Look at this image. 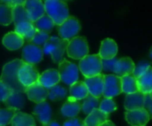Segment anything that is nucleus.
<instances>
[{
  "instance_id": "f257e3e1",
  "label": "nucleus",
  "mask_w": 152,
  "mask_h": 126,
  "mask_svg": "<svg viewBox=\"0 0 152 126\" xmlns=\"http://www.w3.org/2000/svg\"><path fill=\"white\" fill-rule=\"evenodd\" d=\"M22 64L23 62L21 61V59H15L5 64L2 70L0 82H2L12 91L25 93L26 88L21 85L18 78V73Z\"/></svg>"
},
{
  "instance_id": "f03ea898",
  "label": "nucleus",
  "mask_w": 152,
  "mask_h": 126,
  "mask_svg": "<svg viewBox=\"0 0 152 126\" xmlns=\"http://www.w3.org/2000/svg\"><path fill=\"white\" fill-rule=\"evenodd\" d=\"M44 4L45 14H47L57 26L62 24L69 17L67 2L60 0H46L44 2Z\"/></svg>"
},
{
  "instance_id": "7ed1b4c3",
  "label": "nucleus",
  "mask_w": 152,
  "mask_h": 126,
  "mask_svg": "<svg viewBox=\"0 0 152 126\" xmlns=\"http://www.w3.org/2000/svg\"><path fill=\"white\" fill-rule=\"evenodd\" d=\"M69 41L58 37H51L44 46L45 54L51 56L52 60L55 64H60L64 59V54L67 50Z\"/></svg>"
},
{
  "instance_id": "20e7f679",
  "label": "nucleus",
  "mask_w": 152,
  "mask_h": 126,
  "mask_svg": "<svg viewBox=\"0 0 152 126\" xmlns=\"http://www.w3.org/2000/svg\"><path fill=\"white\" fill-rule=\"evenodd\" d=\"M78 69L86 78L99 75L102 72V59L98 54L88 55L79 61Z\"/></svg>"
},
{
  "instance_id": "39448f33",
  "label": "nucleus",
  "mask_w": 152,
  "mask_h": 126,
  "mask_svg": "<svg viewBox=\"0 0 152 126\" xmlns=\"http://www.w3.org/2000/svg\"><path fill=\"white\" fill-rule=\"evenodd\" d=\"M67 55L69 57H71L76 60H81L89 53V46L86 39L85 37L77 36L69 41L67 47Z\"/></svg>"
},
{
  "instance_id": "423d86ee",
  "label": "nucleus",
  "mask_w": 152,
  "mask_h": 126,
  "mask_svg": "<svg viewBox=\"0 0 152 126\" xmlns=\"http://www.w3.org/2000/svg\"><path fill=\"white\" fill-rule=\"evenodd\" d=\"M58 72L60 74L61 81L64 82L66 85L71 86L75 82H78L79 79L78 65L68 61L65 58L59 64Z\"/></svg>"
},
{
  "instance_id": "0eeeda50",
  "label": "nucleus",
  "mask_w": 152,
  "mask_h": 126,
  "mask_svg": "<svg viewBox=\"0 0 152 126\" xmlns=\"http://www.w3.org/2000/svg\"><path fill=\"white\" fill-rule=\"evenodd\" d=\"M57 29L61 39L70 41L72 39L77 36L80 31L81 25L79 21L76 17L69 16L62 24L58 26Z\"/></svg>"
},
{
  "instance_id": "6e6552de",
  "label": "nucleus",
  "mask_w": 152,
  "mask_h": 126,
  "mask_svg": "<svg viewBox=\"0 0 152 126\" xmlns=\"http://www.w3.org/2000/svg\"><path fill=\"white\" fill-rule=\"evenodd\" d=\"M40 73L38 72V69L36 67V65L24 64L21 65V67L19 70L18 73V78L21 85L25 88H28L37 82H38Z\"/></svg>"
},
{
  "instance_id": "1a4fd4ad",
  "label": "nucleus",
  "mask_w": 152,
  "mask_h": 126,
  "mask_svg": "<svg viewBox=\"0 0 152 126\" xmlns=\"http://www.w3.org/2000/svg\"><path fill=\"white\" fill-rule=\"evenodd\" d=\"M121 93V78L116 74H104V99H113Z\"/></svg>"
},
{
  "instance_id": "9d476101",
  "label": "nucleus",
  "mask_w": 152,
  "mask_h": 126,
  "mask_svg": "<svg viewBox=\"0 0 152 126\" xmlns=\"http://www.w3.org/2000/svg\"><path fill=\"white\" fill-rule=\"evenodd\" d=\"M43 47H37L32 43L26 44L21 52V61L24 64L35 65L43 60Z\"/></svg>"
},
{
  "instance_id": "9b49d317",
  "label": "nucleus",
  "mask_w": 152,
  "mask_h": 126,
  "mask_svg": "<svg viewBox=\"0 0 152 126\" xmlns=\"http://www.w3.org/2000/svg\"><path fill=\"white\" fill-rule=\"evenodd\" d=\"M25 94L27 98L36 104H39L45 102L48 98L49 90L41 85L39 82H37L28 88H26Z\"/></svg>"
},
{
  "instance_id": "f8f14e48",
  "label": "nucleus",
  "mask_w": 152,
  "mask_h": 126,
  "mask_svg": "<svg viewBox=\"0 0 152 126\" xmlns=\"http://www.w3.org/2000/svg\"><path fill=\"white\" fill-rule=\"evenodd\" d=\"M23 6L31 22H35L37 20L45 14L44 2L40 0H27L24 2Z\"/></svg>"
},
{
  "instance_id": "ddd939ff",
  "label": "nucleus",
  "mask_w": 152,
  "mask_h": 126,
  "mask_svg": "<svg viewBox=\"0 0 152 126\" xmlns=\"http://www.w3.org/2000/svg\"><path fill=\"white\" fill-rule=\"evenodd\" d=\"M88 92L93 97L99 99L103 96V90H104V74L101 73L99 75H96L94 77L91 78H86L84 81Z\"/></svg>"
},
{
  "instance_id": "4468645a",
  "label": "nucleus",
  "mask_w": 152,
  "mask_h": 126,
  "mask_svg": "<svg viewBox=\"0 0 152 126\" xmlns=\"http://www.w3.org/2000/svg\"><path fill=\"white\" fill-rule=\"evenodd\" d=\"M125 118L131 126H146L151 120V117L144 107L133 111H126L125 113Z\"/></svg>"
},
{
  "instance_id": "2eb2a0df",
  "label": "nucleus",
  "mask_w": 152,
  "mask_h": 126,
  "mask_svg": "<svg viewBox=\"0 0 152 126\" xmlns=\"http://www.w3.org/2000/svg\"><path fill=\"white\" fill-rule=\"evenodd\" d=\"M32 114L43 126H47L52 121L53 111L50 105L46 101L37 104L33 109Z\"/></svg>"
},
{
  "instance_id": "dca6fc26",
  "label": "nucleus",
  "mask_w": 152,
  "mask_h": 126,
  "mask_svg": "<svg viewBox=\"0 0 152 126\" xmlns=\"http://www.w3.org/2000/svg\"><path fill=\"white\" fill-rule=\"evenodd\" d=\"M134 68H135V64L134 61L130 57L126 56V57L117 59L113 73L117 76L122 78L124 76L133 74Z\"/></svg>"
},
{
  "instance_id": "f3484780",
  "label": "nucleus",
  "mask_w": 152,
  "mask_h": 126,
  "mask_svg": "<svg viewBox=\"0 0 152 126\" xmlns=\"http://www.w3.org/2000/svg\"><path fill=\"white\" fill-rule=\"evenodd\" d=\"M118 52V47L115 40L112 39H105L102 41L99 50V56L102 60H109L116 58Z\"/></svg>"
},
{
  "instance_id": "a211bd4d",
  "label": "nucleus",
  "mask_w": 152,
  "mask_h": 126,
  "mask_svg": "<svg viewBox=\"0 0 152 126\" xmlns=\"http://www.w3.org/2000/svg\"><path fill=\"white\" fill-rule=\"evenodd\" d=\"M60 82H61L60 74L58 70L56 69L45 70L40 74L38 79V82L48 90L58 85Z\"/></svg>"
},
{
  "instance_id": "6ab92c4d",
  "label": "nucleus",
  "mask_w": 152,
  "mask_h": 126,
  "mask_svg": "<svg viewBox=\"0 0 152 126\" xmlns=\"http://www.w3.org/2000/svg\"><path fill=\"white\" fill-rule=\"evenodd\" d=\"M145 95L140 91L133 94H128L126 96L124 107L126 111H133L144 107Z\"/></svg>"
},
{
  "instance_id": "aec40b11",
  "label": "nucleus",
  "mask_w": 152,
  "mask_h": 126,
  "mask_svg": "<svg viewBox=\"0 0 152 126\" xmlns=\"http://www.w3.org/2000/svg\"><path fill=\"white\" fill-rule=\"evenodd\" d=\"M88 95H89V92H88V90L85 82L78 81L69 87L68 99L74 100V101L84 100Z\"/></svg>"
},
{
  "instance_id": "412c9836",
  "label": "nucleus",
  "mask_w": 152,
  "mask_h": 126,
  "mask_svg": "<svg viewBox=\"0 0 152 126\" xmlns=\"http://www.w3.org/2000/svg\"><path fill=\"white\" fill-rule=\"evenodd\" d=\"M3 45L9 50H18L24 45V39L15 31H10L3 38Z\"/></svg>"
},
{
  "instance_id": "4be33fe9",
  "label": "nucleus",
  "mask_w": 152,
  "mask_h": 126,
  "mask_svg": "<svg viewBox=\"0 0 152 126\" xmlns=\"http://www.w3.org/2000/svg\"><path fill=\"white\" fill-rule=\"evenodd\" d=\"M14 31L21 36L24 40H27L28 42H30L35 36V33L37 31L33 22L31 21H24L21 23H19L14 26Z\"/></svg>"
},
{
  "instance_id": "5701e85b",
  "label": "nucleus",
  "mask_w": 152,
  "mask_h": 126,
  "mask_svg": "<svg viewBox=\"0 0 152 126\" xmlns=\"http://www.w3.org/2000/svg\"><path fill=\"white\" fill-rule=\"evenodd\" d=\"M109 120V115L102 112L99 108L91 112L84 120L86 126H101Z\"/></svg>"
},
{
  "instance_id": "b1692460",
  "label": "nucleus",
  "mask_w": 152,
  "mask_h": 126,
  "mask_svg": "<svg viewBox=\"0 0 152 126\" xmlns=\"http://www.w3.org/2000/svg\"><path fill=\"white\" fill-rule=\"evenodd\" d=\"M138 90L144 95H149L152 91V66H150L147 72L137 79Z\"/></svg>"
},
{
  "instance_id": "393cba45",
  "label": "nucleus",
  "mask_w": 152,
  "mask_h": 126,
  "mask_svg": "<svg viewBox=\"0 0 152 126\" xmlns=\"http://www.w3.org/2000/svg\"><path fill=\"white\" fill-rule=\"evenodd\" d=\"M81 111V103L79 101L67 100L63 103L61 108V113L63 116L69 118L77 117V116Z\"/></svg>"
},
{
  "instance_id": "a878e982",
  "label": "nucleus",
  "mask_w": 152,
  "mask_h": 126,
  "mask_svg": "<svg viewBox=\"0 0 152 126\" xmlns=\"http://www.w3.org/2000/svg\"><path fill=\"white\" fill-rule=\"evenodd\" d=\"M4 103L8 108H13L16 110L21 109L25 106V93L13 91Z\"/></svg>"
},
{
  "instance_id": "bb28decb",
  "label": "nucleus",
  "mask_w": 152,
  "mask_h": 126,
  "mask_svg": "<svg viewBox=\"0 0 152 126\" xmlns=\"http://www.w3.org/2000/svg\"><path fill=\"white\" fill-rule=\"evenodd\" d=\"M121 86H122V92L126 93V95L136 93L139 91L137 79L133 74L122 77L121 78Z\"/></svg>"
},
{
  "instance_id": "cd10ccee",
  "label": "nucleus",
  "mask_w": 152,
  "mask_h": 126,
  "mask_svg": "<svg viewBox=\"0 0 152 126\" xmlns=\"http://www.w3.org/2000/svg\"><path fill=\"white\" fill-rule=\"evenodd\" d=\"M11 125L12 126H37L34 116L23 112H18L14 116Z\"/></svg>"
},
{
  "instance_id": "c85d7f7f",
  "label": "nucleus",
  "mask_w": 152,
  "mask_h": 126,
  "mask_svg": "<svg viewBox=\"0 0 152 126\" xmlns=\"http://www.w3.org/2000/svg\"><path fill=\"white\" fill-rule=\"evenodd\" d=\"M33 24L37 30L43 31V32H45L48 34H50V32H52V30L55 25L54 22L53 21V20L47 14H45L44 16L40 17L38 20H37L35 22H33Z\"/></svg>"
},
{
  "instance_id": "c756f323",
  "label": "nucleus",
  "mask_w": 152,
  "mask_h": 126,
  "mask_svg": "<svg viewBox=\"0 0 152 126\" xmlns=\"http://www.w3.org/2000/svg\"><path fill=\"white\" fill-rule=\"evenodd\" d=\"M100 99L93 97L92 95H88L81 103V110L84 114L89 115L91 112H93L94 109L99 108L100 107Z\"/></svg>"
},
{
  "instance_id": "7c9ffc66",
  "label": "nucleus",
  "mask_w": 152,
  "mask_h": 126,
  "mask_svg": "<svg viewBox=\"0 0 152 126\" xmlns=\"http://www.w3.org/2000/svg\"><path fill=\"white\" fill-rule=\"evenodd\" d=\"M68 93L69 92L65 87L58 84L49 90L48 98L52 101H61L67 98Z\"/></svg>"
},
{
  "instance_id": "2f4dec72",
  "label": "nucleus",
  "mask_w": 152,
  "mask_h": 126,
  "mask_svg": "<svg viewBox=\"0 0 152 126\" xmlns=\"http://www.w3.org/2000/svg\"><path fill=\"white\" fill-rule=\"evenodd\" d=\"M12 20L14 26L24 21H30L23 4H19L12 8Z\"/></svg>"
},
{
  "instance_id": "473e14b6",
  "label": "nucleus",
  "mask_w": 152,
  "mask_h": 126,
  "mask_svg": "<svg viewBox=\"0 0 152 126\" xmlns=\"http://www.w3.org/2000/svg\"><path fill=\"white\" fill-rule=\"evenodd\" d=\"M12 8L0 3V24L7 26L12 22Z\"/></svg>"
},
{
  "instance_id": "72a5a7b5",
  "label": "nucleus",
  "mask_w": 152,
  "mask_h": 126,
  "mask_svg": "<svg viewBox=\"0 0 152 126\" xmlns=\"http://www.w3.org/2000/svg\"><path fill=\"white\" fill-rule=\"evenodd\" d=\"M18 110L13 108H0V126H6L12 123Z\"/></svg>"
},
{
  "instance_id": "f704fd0d",
  "label": "nucleus",
  "mask_w": 152,
  "mask_h": 126,
  "mask_svg": "<svg viewBox=\"0 0 152 126\" xmlns=\"http://www.w3.org/2000/svg\"><path fill=\"white\" fill-rule=\"evenodd\" d=\"M99 109L102 112L110 116V113H112L118 109V106H117L116 102L113 100V99H103L100 102Z\"/></svg>"
},
{
  "instance_id": "c9c22d12",
  "label": "nucleus",
  "mask_w": 152,
  "mask_h": 126,
  "mask_svg": "<svg viewBox=\"0 0 152 126\" xmlns=\"http://www.w3.org/2000/svg\"><path fill=\"white\" fill-rule=\"evenodd\" d=\"M51 38L50 34L48 33H45V32H43V31H39V30H37L36 33H35V36L33 37L32 40L28 43H32L37 47H44L45 45V43L49 40V39Z\"/></svg>"
},
{
  "instance_id": "e433bc0d",
  "label": "nucleus",
  "mask_w": 152,
  "mask_h": 126,
  "mask_svg": "<svg viewBox=\"0 0 152 126\" xmlns=\"http://www.w3.org/2000/svg\"><path fill=\"white\" fill-rule=\"evenodd\" d=\"M150 66L151 65H150L149 63H146V62H141V63H139L137 65H135V68H134V71L133 73V75L136 79L140 78L142 74H144L147 72V70L149 69Z\"/></svg>"
},
{
  "instance_id": "4c0bfd02",
  "label": "nucleus",
  "mask_w": 152,
  "mask_h": 126,
  "mask_svg": "<svg viewBox=\"0 0 152 126\" xmlns=\"http://www.w3.org/2000/svg\"><path fill=\"white\" fill-rule=\"evenodd\" d=\"M13 91L5 86L2 82H0V101L4 102L12 93Z\"/></svg>"
},
{
  "instance_id": "58836bf2",
  "label": "nucleus",
  "mask_w": 152,
  "mask_h": 126,
  "mask_svg": "<svg viewBox=\"0 0 152 126\" xmlns=\"http://www.w3.org/2000/svg\"><path fill=\"white\" fill-rule=\"evenodd\" d=\"M62 126H86L84 120H82L79 117H74V118H69L67 121L64 122Z\"/></svg>"
},
{
  "instance_id": "ea45409f",
  "label": "nucleus",
  "mask_w": 152,
  "mask_h": 126,
  "mask_svg": "<svg viewBox=\"0 0 152 126\" xmlns=\"http://www.w3.org/2000/svg\"><path fill=\"white\" fill-rule=\"evenodd\" d=\"M116 62H117V58L109 59V60H102V70L113 72Z\"/></svg>"
},
{
  "instance_id": "a19ab883",
  "label": "nucleus",
  "mask_w": 152,
  "mask_h": 126,
  "mask_svg": "<svg viewBox=\"0 0 152 126\" xmlns=\"http://www.w3.org/2000/svg\"><path fill=\"white\" fill-rule=\"evenodd\" d=\"M144 109L148 112L151 119H152V99L150 94L145 95V102H144Z\"/></svg>"
},
{
  "instance_id": "79ce46f5",
  "label": "nucleus",
  "mask_w": 152,
  "mask_h": 126,
  "mask_svg": "<svg viewBox=\"0 0 152 126\" xmlns=\"http://www.w3.org/2000/svg\"><path fill=\"white\" fill-rule=\"evenodd\" d=\"M101 126H116L110 120H108L107 122H105L102 125H101Z\"/></svg>"
},
{
  "instance_id": "37998d69",
  "label": "nucleus",
  "mask_w": 152,
  "mask_h": 126,
  "mask_svg": "<svg viewBox=\"0 0 152 126\" xmlns=\"http://www.w3.org/2000/svg\"><path fill=\"white\" fill-rule=\"evenodd\" d=\"M47 126H61L57 121H51L50 124L48 125Z\"/></svg>"
},
{
  "instance_id": "c03bdc74",
  "label": "nucleus",
  "mask_w": 152,
  "mask_h": 126,
  "mask_svg": "<svg viewBox=\"0 0 152 126\" xmlns=\"http://www.w3.org/2000/svg\"><path fill=\"white\" fill-rule=\"evenodd\" d=\"M150 56L151 57V59H152V47H151V52H150Z\"/></svg>"
},
{
  "instance_id": "a18cd8bd",
  "label": "nucleus",
  "mask_w": 152,
  "mask_h": 126,
  "mask_svg": "<svg viewBox=\"0 0 152 126\" xmlns=\"http://www.w3.org/2000/svg\"><path fill=\"white\" fill-rule=\"evenodd\" d=\"M150 96H151V99H152V91H151V94H150Z\"/></svg>"
}]
</instances>
